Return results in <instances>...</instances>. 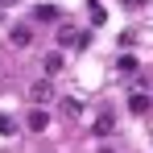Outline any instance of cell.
Returning <instances> with one entry per match:
<instances>
[{"instance_id": "1", "label": "cell", "mask_w": 153, "mask_h": 153, "mask_svg": "<svg viewBox=\"0 0 153 153\" xmlns=\"http://www.w3.org/2000/svg\"><path fill=\"white\" fill-rule=\"evenodd\" d=\"M87 42H91V37H87L83 29H71V25H62V29H58V46H62V50H66V46H75V50H83Z\"/></svg>"}, {"instance_id": "6", "label": "cell", "mask_w": 153, "mask_h": 153, "mask_svg": "<svg viewBox=\"0 0 153 153\" xmlns=\"http://www.w3.org/2000/svg\"><path fill=\"white\" fill-rule=\"evenodd\" d=\"M112 128H116V112H112V108H103L100 120H95V137H108Z\"/></svg>"}, {"instance_id": "14", "label": "cell", "mask_w": 153, "mask_h": 153, "mask_svg": "<svg viewBox=\"0 0 153 153\" xmlns=\"http://www.w3.org/2000/svg\"><path fill=\"white\" fill-rule=\"evenodd\" d=\"M100 153H116V149H108V145H103V149H100Z\"/></svg>"}, {"instance_id": "2", "label": "cell", "mask_w": 153, "mask_h": 153, "mask_svg": "<svg viewBox=\"0 0 153 153\" xmlns=\"http://www.w3.org/2000/svg\"><path fill=\"white\" fill-rule=\"evenodd\" d=\"M29 100H33V108L50 103V100H54V87H50V79H37V83L29 87Z\"/></svg>"}, {"instance_id": "5", "label": "cell", "mask_w": 153, "mask_h": 153, "mask_svg": "<svg viewBox=\"0 0 153 153\" xmlns=\"http://www.w3.org/2000/svg\"><path fill=\"white\" fill-rule=\"evenodd\" d=\"M149 108H153V100L145 95V91H132V95H128V112H137V116H145Z\"/></svg>"}, {"instance_id": "12", "label": "cell", "mask_w": 153, "mask_h": 153, "mask_svg": "<svg viewBox=\"0 0 153 153\" xmlns=\"http://www.w3.org/2000/svg\"><path fill=\"white\" fill-rule=\"evenodd\" d=\"M103 17H108V13H103V4H100V0H91V21H95V25H100Z\"/></svg>"}, {"instance_id": "4", "label": "cell", "mask_w": 153, "mask_h": 153, "mask_svg": "<svg viewBox=\"0 0 153 153\" xmlns=\"http://www.w3.org/2000/svg\"><path fill=\"white\" fill-rule=\"evenodd\" d=\"M46 124H50L46 108H33V112H29V120H25V128H29V132H46Z\"/></svg>"}, {"instance_id": "10", "label": "cell", "mask_w": 153, "mask_h": 153, "mask_svg": "<svg viewBox=\"0 0 153 153\" xmlns=\"http://www.w3.org/2000/svg\"><path fill=\"white\" fill-rule=\"evenodd\" d=\"M116 71H120V75H132V71H137V58H132V54H124V58L116 62Z\"/></svg>"}, {"instance_id": "9", "label": "cell", "mask_w": 153, "mask_h": 153, "mask_svg": "<svg viewBox=\"0 0 153 153\" xmlns=\"http://www.w3.org/2000/svg\"><path fill=\"white\" fill-rule=\"evenodd\" d=\"M13 132H17V120L8 112H0V137H13Z\"/></svg>"}, {"instance_id": "8", "label": "cell", "mask_w": 153, "mask_h": 153, "mask_svg": "<svg viewBox=\"0 0 153 153\" xmlns=\"http://www.w3.org/2000/svg\"><path fill=\"white\" fill-rule=\"evenodd\" d=\"M58 108H62V116H66V120H79V116H83V103H79V100H62Z\"/></svg>"}, {"instance_id": "3", "label": "cell", "mask_w": 153, "mask_h": 153, "mask_svg": "<svg viewBox=\"0 0 153 153\" xmlns=\"http://www.w3.org/2000/svg\"><path fill=\"white\" fill-rule=\"evenodd\" d=\"M62 66H66V58H62V50H50L46 58H42V71H46V75H62Z\"/></svg>"}, {"instance_id": "11", "label": "cell", "mask_w": 153, "mask_h": 153, "mask_svg": "<svg viewBox=\"0 0 153 153\" xmlns=\"http://www.w3.org/2000/svg\"><path fill=\"white\" fill-rule=\"evenodd\" d=\"M37 21H58V8H54V4H42V8H37Z\"/></svg>"}, {"instance_id": "7", "label": "cell", "mask_w": 153, "mask_h": 153, "mask_svg": "<svg viewBox=\"0 0 153 153\" xmlns=\"http://www.w3.org/2000/svg\"><path fill=\"white\" fill-rule=\"evenodd\" d=\"M8 42H13V46H29V42H33V29L29 25H13L8 29Z\"/></svg>"}, {"instance_id": "13", "label": "cell", "mask_w": 153, "mask_h": 153, "mask_svg": "<svg viewBox=\"0 0 153 153\" xmlns=\"http://www.w3.org/2000/svg\"><path fill=\"white\" fill-rule=\"evenodd\" d=\"M13 4H17V0H0V8H13Z\"/></svg>"}]
</instances>
